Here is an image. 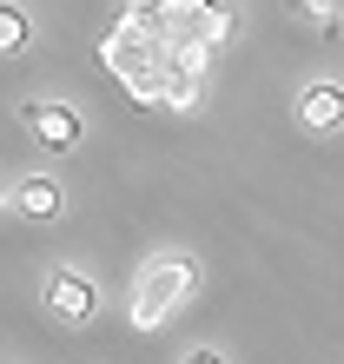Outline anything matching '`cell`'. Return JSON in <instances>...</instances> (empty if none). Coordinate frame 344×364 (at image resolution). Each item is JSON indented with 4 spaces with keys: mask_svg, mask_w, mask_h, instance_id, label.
Instances as JSON below:
<instances>
[{
    "mask_svg": "<svg viewBox=\"0 0 344 364\" xmlns=\"http://www.w3.org/2000/svg\"><path fill=\"white\" fill-rule=\"evenodd\" d=\"M159 106H172V113H192V106H199V73H179L172 67L166 73V100Z\"/></svg>",
    "mask_w": 344,
    "mask_h": 364,
    "instance_id": "cell-7",
    "label": "cell"
},
{
    "mask_svg": "<svg viewBox=\"0 0 344 364\" xmlns=\"http://www.w3.org/2000/svg\"><path fill=\"white\" fill-rule=\"evenodd\" d=\"M186 364H225V358H219V351H192Z\"/></svg>",
    "mask_w": 344,
    "mask_h": 364,
    "instance_id": "cell-11",
    "label": "cell"
},
{
    "mask_svg": "<svg viewBox=\"0 0 344 364\" xmlns=\"http://www.w3.org/2000/svg\"><path fill=\"white\" fill-rule=\"evenodd\" d=\"M93 305H100V291H93V278L86 272H47V311L53 318H67V325H86L93 318Z\"/></svg>",
    "mask_w": 344,
    "mask_h": 364,
    "instance_id": "cell-3",
    "label": "cell"
},
{
    "mask_svg": "<svg viewBox=\"0 0 344 364\" xmlns=\"http://www.w3.org/2000/svg\"><path fill=\"white\" fill-rule=\"evenodd\" d=\"M159 20L172 40H205V47H225V33H232V14L219 0H166Z\"/></svg>",
    "mask_w": 344,
    "mask_h": 364,
    "instance_id": "cell-2",
    "label": "cell"
},
{
    "mask_svg": "<svg viewBox=\"0 0 344 364\" xmlns=\"http://www.w3.org/2000/svg\"><path fill=\"white\" fill-rule=\"evenodd\" d=\"M60 205H67V199H60V186L40 179V173H27V179L14 186V212H20V219H60Z\"/></svg>",
    "mask_w": 344,
    "mask_h": 364,
    "instance_id": "cell-6",
    "label": "cell"
},
{
    "mask_svg": "<svg viewBox=\"0 0 344 364\" xmlns=\"http://www.w3.org/2000/svg\"><path fill=\"white\" fill-rule=\"evenodd\" d=\"M20 119H27L33 139L53 146V153H73V146H80V113H73V106H60V100H33Z\"/></svg>",
    "mask_w": 344,
    "mask_h": 364,
    "instance_id": "cell-4",
    "label": "cell"
},
{
    "mask_svg": "<svg viewBox=\"0 0 344 364\" xmlns=\"http://www.w3.org/2000/svg\"><path fill=\"white\" fill-rule=\"evenodd\" d=\"M33 40V27H27V14L20 7H0V53H20Z\"/></svg>",
    "mask_w": 344,
    "mask_h": 364,
    "instance_id": "cell-8",
    "label": "cell"
},
{
    "mask_svg": "<svg viewBox=\"0 0 344 364\" xmlns=\"http://www.w3.org/2000/svg\"><path fill=\"white\" fill-rule=\"evenodd\" d=\"M126 14H166V0H119Z\"/></svg>",
    "mask_w": 344,
    "mask_h": 364,
    "instance_id": "cell-10",
    "label": "cell"
},
{
    "mask_svg": "<svg viewBox=\"0 0 344 364\" xmlns=\"http://www.w3.org/2000/svg\"><path fill=\"white\" fill-rule=\"evenodd\" d=\"M298 7H305L318 27H331V20H344V0H298Z\"/></svg>",
    "mask_w": 344,
    "mask_h": 364,
    "instance_id": "cell-9",
    "label": "cell"
},
{
    "mask_svg": "<svg viewBox=\"0 0 344 364\" xmlns=\"http://www.w3.org/2000/svg\"><path fill=\"white\" fill-rule=\"evenodd\" d=\"M192 285H199L192 259H159V265H146V278L133 285V331H159L166 318L192 298Z\"/></svg>",
    "mask_w": 344,
    "mask_h": 364,
    "instance_id": "cell-1",
    "label": "cell"
},
{
    "mask_svg": "<svg viewBox=\"0 0 344 364\" xmlns=\"http://www.w3.org/2000/svg\"><path fill=\"white\" fill-rule=\"evenodd\" d=\"M298 119H305L311 133H338V126H344V87H331V80H311V87L298 93Z\"/></svg>",
    "mask_w": 344,
    "mask_h": 364,
    "instance_id": "cell-5",
    "label": "cell"
}]
</instances>
